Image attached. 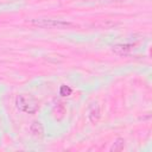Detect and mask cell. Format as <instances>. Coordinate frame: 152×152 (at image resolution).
I'll return each instance as SVG.
<instances>
[{"label":"cell","instance_id":"cell-1","mask_svg":"<svg viewBox=\"0 0 152 152\" xmlns=\"http://www.w3.org/2000/svg\"><path fill=\"white\" fill-rule=\"evenodd\" d=\"M31 25L38 26V27H44V28H69L72 27L74 24L66 20L62 19H50V18H37V19H31L28 20Z\"/></svg>","mask_w":152,"mask_h":152},{"label":"cell","instance_id":"cell-2","mask_svg":"<svg viewBox=\"0 0 152 152\" xmlns=\"http://www.w3.org/2000/svg\"><path fill=\"white\" fill-rule=\"evenodd\" d=\"M17 106L20 110L23 112H26V113H34L36 112V104L32 103L28 99H26L25 96L20 95L18 99H17Z\"/></svg>","mask_w":152,"mask_h":152},{"label":"cell","instance_id":"cell-3","mask_svg":"<svg viewBox=\"0 0 152 152\" xmlns=\"http://www.w3.org/2000/svg\"><path fill=\"white\" fill-rule=\"evenodd\" d=\"M134 49L133 44H118L113 46V51L118 55H128Z\"/></svg>","mask_w":152,"mask_h":152},{"label":"cell","instance_id":"cell-4","mask_svg":"<svg viewBox=\"0 0 152 152\" xmlns=\"http://www.w3.org/2000/svg\"><path fill=\"white\" fill-rule=\"evenodd\" d=\"M30 131H31V133H32L34 137H37V138L43 137V133H44L43 125H42L39 121L32 122V125H31V127H30Z\"/></svg>","mask_w":152,"mask_h":152},{"label":"cell","instance_id":"cell-5","mask_svg":"<svg viewBox=\"0 0 152 152\" xmlns=\"http://www.w3.org/2000/svg\"><path fill=\"white\" fill-rule=\"evenodd\" d=\"M89 118H90V120H91L93 122L97 121V119L100 118V110H99V107L94 108V109L90 112V114H89Z\"/></svg>","mask_w":152,"mask_h":152},{"label":"cell","instance_id":"cell-6","mask_svg":"<svg viewBox=\"0 0 152 152\" xmlns=\"http://www.w3.org/2000/svg\"><path fill=\"white\" fill-rule=\"evenodd\" d=\"M124 148V140L122 139H118L114 145L112 146V151H121Z\"/></svg>","mask_w":152,"mask_h":152},{"label":"cell","instance_id":"cell-7","mask_svg":"<svg viewBox=\"0 0 152 152\" xmlns=\"http://www.w3.org/2000/svg\"><path fill=\"white\" fill-rule=\"evenodd\" d=\"M59 93H61V95H63V96H68V95H70L71 89H70L69 87H66V86H62L61 89H59Z\"/></svg>","mask_w":152,"mask_h":152}]
</instances>
